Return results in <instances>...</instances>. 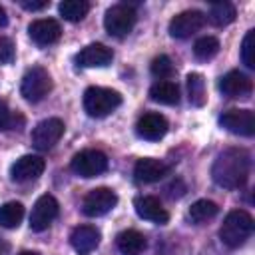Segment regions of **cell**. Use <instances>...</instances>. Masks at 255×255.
Listing matches in <instances>:
<instances>
[{
  "mask_svg": "<svg viewBox=\"0 0 255 255\" xmlns=\"http://www.w3.org/2000/svg\"><path fill=\"white\" fill-rule=\"evenodd\" d=\"M205 24V14L199 10H183L179 14H175L169 20V36L171 38H189L191 34H195L197 30H201Z\"/></svg>",
  "mask_w": 255,
  "mask_h": 255,
  "instance_id": "ba28073f",
  "label": "cell"
},
{
  "mask_svg": "<svg viewBox=\"0 0 255 255\" xmlns=\"http://www.w3.org/2000/svg\"><path fill=\"white\" fill-rule=\"evenodd\" d=\"M167 171H169V167L161 159H153V157L137 159V163L133 167V175L139 183H155L161 177H165Z\"/></svg>",
  "mask_w": 255,
  "mask_h": 255,
  "instance_id": "ac0fdd59",
  "label": "cell"
},
{
  "mask_svg": "<svg viewBox=\"0 0 255 255\" xmlns=\"http://www.w3.org/2000/svg\"><path fill=\"white\" fill-rule=\"evenodd\" d=\"M90 10V4L86 0H64L58 4V12L68 22H80L86 18Z\"/></svg>",
  "mask_w": 255,
  "mask_h": 255,
  "instance_id": "603a6c76",
  "label": "cell"
},
{
  "mask_svg": "<svg viewBox=\"0 0 255 255\" xmlns=\"http://www.w3.org/2000/svg\"><path fill=\"white\" fill-rule=\"evenodd\" d=\"M241 60L247 68H255V30H249L241 44Z\"/></svg>",
  "mask_w": 255,
  "mask_h": 255,
  "instance_id": "83f0119b",
  "label": "cell"
},
{
  "mask_svg": "<svg viewBox=\"0 0 255 255\" xmlns=\"http://www.w3.org/2000/svg\"><path fill=\"white\" fill-rule=\"evenodd\" d=\"M133 207H135V213L141 217V219H147V221H153L157 225H163L169 221V213L165 211V207L161 205V201L153 195H139L133 199Z\"/></svg>",
  "mask_w": 255,
  "mask_h": 255,
  "instance_id": "5bb4252c",
  "label": "cell"
},
{
  "mask_svg": "<svg viewBox=\"0 0 255 255\" xmlns=\"http://www.w3.org/2000/svg\"><path fill=\"white\" fill-rule=\"evenodd\" d=\"M118 203V195L116 191H112L110 187H96L92 189L82 203V211L88 217H102L108 211H112Z\"/></svg>",
  "mask_w": 255,
  "mask_h": 255,
  "instance_id": "52a82bcc",
  "label": "cell"
},
{
  "mask_svg": "<svg viewBox=\"0 0 255 255\" xmlns=\"http://www.w3.org/2000/svg\"><path fill=\"white\" fill-rule=\"evenodd\" d=\"M20 255H40V253H36V251H22Z\"/></svg>",
  "mask_w": 255,
  "mask_h": 255,
  "instance_id": "836d02e7",
  "label": "cell"
},
{
  "mask_svg": "<svg viewBox=\"0 0 255 255\" xmlns=\"http://www.w3.org/2000/svg\"><path fill=\"white\" fill-rule=\"evenodd\" d=\"M14 58V44L10 38H0V64H8Z\"/></svg>",
  "mask_w": 255,
  "mask_h": 255,
  "instance_id": "f546056e",
  "label": "cell"
},
{
  "mask_svg": "<svg viewBox=\"0 0 255 255\" xmlns=\"http://www.w3.org/2000/svg\"><path fill=\"white\" fill-rule=\"evenodd\" d=\"M149 70H151V74H153L155 78H159V80H167V78L173 74V64H171L169 56L161 54V56L153 58V62H151V66H149Z\"/></svg>",
  "mask_w": 255,
  "mask_h": 255,
  "instance_id": "f1b7e54d",
  "label": "cell"
},
{
  "mask_svg": "<svg viewBox=\"0 0 255 255\" xmlns=\"http://www.w3.org/2000/svg\"><path fill=\"white\" fill-rule=\"evenodd\" d=\"M20 6L22 8H26V10H32V12H38V10H44V8H48V0H40V2H30V0H22L20 2Z\"/></svg>",
  "mask_w": 255,
  "mask_h": 255,
  "instance_id": "1f68e13d",
  "label": "cell"
},
{
  "mask_svg": "<svg viewBox=\"0 0 255 255\" xmlns=\"http://www.w3.org/2000/svg\"><path fill=\"white\" fill-rule=\"evenodd\" d=\"M219 90L227 98H247L253 90V84H251L249 76H245L243 72L231 70L219 80Z\"/></svg>",
  "mask_w": 255,
  "mask_h": 255,
  "instance_id": "e0dca14e",
  "label": "cell"
},
{
  "mask_svg": "<svg viewBox=\"0 0 255 255\" xmlns=\"http://www.w3.org/2000/svg\"><path fill=\"white\" fill-rule=\"evenodd\" d=\"M135 20H137V14L129 4H114L112 8H108L104 16V26L110 36L124 38L133 30Z\"/></svg>",
  "mask_w": 255,
  "mask_h": 255,
  "instance_id": "5b68a950",
  "label": "cell"
},
{
  "mask_svg": "<svg viewBox=\"0 0 255 255\" xmlns=\"http://www.w3.org/2000/svg\"><path fill=\"white\" fill-rule=\"evenodd\" d=\"M122 104L120 92L102 86H90L84 92V110L90 118H104Z\"/></svg>",
  "mask_w": 255,
  "mask_h": 255,
  "instance_id": "3957f363",
  "label": "cell"
},
{
  "mask_svg": "<svg viewBox=\"0 0 255 255\" xmlns=\"http://www.w3.org/2000/svg\"><path fill=\"white\" fill-rule=\"evenodd\" d=\"M50 90H52V78L48 70H44L42 66H32L30 70H26L20 84V94L24 96V100L36 104L44 100Z\"/></svg>",
  "mask_w": 255,
  "mask_h": 255,
  "instance_id": "277c9868",
  "label": "cell"
},
{
  "mask_svg": "<svg viewBox=\"0 0 255 255\" xmlns=\"http://www.w3.org/2000/svg\"><path fill=\"white\" fill-rule=\"evenodd\" d=\"M114 52L112 48H108L106 44H88L86 48H82L76 54V62L82 68H104L112 62Z\"/></svg>",
  "mask_w": 255,
  "mask_h": 255,
  "instance_id": "2e32d148",
  "label": "cell"
},
{
  "mask_svg": "<svg viewBox=\"0 0 255 255\" xmlns=\"http://www.w3.org/2000/svg\"><path fill=\"white\" fill-rule=\"evenodd\" d=\"M219 213V207L215 201L211 199H197L191 207H189V219L193 223H205L209 219H213Z\"/></svg>",
  "mask_w": 255,
  "mask_h": 255,
  "instance_id": "d4e9b609",
  "label": "cell"
},
{
  "mask_svg": "<svg viewBox=\"0 0 255 255\" xmlns=\"http://www.w3.org/2000/svg\"><path fill=\"white\" fill-rule=\"evenodd\" d=\"M221 128H225L227 131L235 133V135H245L251 137L255 133V116L251 110H227L221 114L219 118Z\"/></svg>",
  "mask_w": 255,
  "mask_h": 255,
  "instance_id": "9c48e42d",
  "label": "cell"
},
{
  "mask_svg": "<svg viewBox=\"0 0 255 255\" xmlns=\"http://www.w3.org/2000/svg\"><path fill=\"white\" fill-rule=\"evenodd\" d=\"M62 135H64V122L58 118H48V120H42L40 124H36L30 139H32L34 147L50 149L60 141Z\"/></svg>",
  "mask_w": 255,
  "mask_h": 255,
  "instance_id": "30bf717a",
  "label": "cell"
},
{
  "mask_svg": "<svg viewBox=\"0 0 255 255\" xmlns=\"http://www.w3.org/2000/svg\"><path fill=\"white\" fill-rule=\"evenodd\" d=\"M12 126V116L8 112V108L0 102V129H8Z\"/></svg>",
  "mask_w": 255,
  "mask_h": 255,
  "instance_id": "4dcf8cb0",
  "label": "cell"
},
{
  "mask_svg": "<svg viewBox=\"0 0 255 255\" xmlns=\"http://www.w3.org/2000/svg\"><path fill=\"white\" fill-rule=\"evenodd\" d=\"M116 245L122 255H139L145 249V237L135 229H126L116 237Z\"/></svg>",
  "mask_w": 255,
  "mask_h": 255,
  "instance_id": "ffe728a7",
  "label": "cell"
},
{
  "mask_svg": "<svg viewBox=\"0 0 255 255\" xmlns=\"http://www.w3.org/2000/svg\"><path fill=\"white\" fill-rule=\"evenodd\" d=\"M251 233H253V217L243 209L229 211L223 219L221 229H219L221 241L231 249L241 247L249 239Z\"/></svg>",
  "mask_w": 255,
  "mask_h": 255,
  "instance_id": "7a4b0ae2",
  "label": "cell"
},
{
  "mask_svg": "<svg viewBox=\"0 0 255 255\" xmlns=\"http://www.w3.org/2000/svg\"><path fill=\"white\" fill-rule=\"evenodd\" d=\"M167 120L157 114V112H145L143 116H139L137 124H135V131L139 137L147 139V141H157L167 133Z\"/></svg>",
  "mask_w": 255,
  "mask_h": 255,
  "instance_id": "4fadbf2b",
  "label": "cell"
},
{
  "mask_svg": "<svg viewBox=\"0 0 255 255\" xmlns=\"http://www.w3.org/2000/svg\"><path fill=\"white\" fill-rule=\"evenodd\" d=\"M187 96H189V102L193 106H197V108H201L207 102L205 80H203L201 74H197V72L187 74Z\"/></svg>",
  "mask_w": 255,
  "mask_h": 255,
  "instance_id": "cb8c5ba5",
  "label": "cell"
},
{
  "mask_svg": "<svg viewBox=\"0 0 255 255\" xmlns=\"http://www.w3.org/2000/svg\"><path fill=\"white\" fill-rule=\"evenodd\" d=\"M149 98L157 104H165V106H175L179 102V88L175 82L169 80H159L149 88Z\"/></svg>",
  "mask_w": 255,
  "mask_h": 255,
  "instance_id": "44dd1931",
  "label": "cell"
},
{
  "mask_svg": "<svg viewBox=\"0 0 255 255\" xmlns=\"http://www.w3.org/2000/svg\"><path fill=\"white\" fill-rule=\"evenodd\" d=\"M58 201L56 197L52 195H40L32 207V213H30V229L32 231H46L50 227V223L58 217Z\"/></svg>",
  "mask_w": 255,
  "mask_h": 255,
  "instance_id": "8fae6325",
  "label": "cell"
},
{
  "mask_svg": "<svg viewBox=\"0 0 255 255\" xmlns=\"http://www.w3.org/2000/svg\"><path fill=\"white\" fill-rule=\"evenodd\" d=\"M219 52V40L213 36H203L193 44V54L197 60H211Z\"/></svg>",
  "mask_w": 255,
  "mask_h": 255,
  "instance_id": "4316f807",
  "label": "cell"
},
{
  "mask_svg": "<svg viewBox=\"0 0 255 255\" xmlns=\"http://www.w3.org/2000/svg\"><path fill=\"white\" fill-rule=\"evenodd\" d=\"M24 219V205L20 201H8L0 205V225L6 229H16Z\"/></svg>",
  "mask_w": 255,
  "mask_h": 255,
  "instance_id": "7402d4cb",
  "label": "cell"
},
{
  "mask_svg": "<svg viewBox=\"0 0 255 255\" xmlns=\"http://www.w3.org/2000/svg\"><path fill=\"white\" fill-rule=\"evenodd\" d=\"M6 22H8V16H6V10L0 6V28L2 26H6Z\"/></svg>",
  "mask_w": 255,
  "mask_h": 255,
  "instance_id": "d6a6232c",
  "label": "cell"
},
{
  "mask_svg": "<svg viewBox=\"0 0 255 255\" xmlns=\"http://www.w3.org/2000/svg\"><path fill=\"white\" fill-rule=\"evenodd\" d=\"M251 169V157L241 147L223 149L211 167V177L219 187L225 189H239L245 185Z\"/></svg>",
  "mask_w": 255,
  "mask_h": 255,
  "instance_id": "6da1fadb",
  "label": "cell"
},
{
  "mask_svg": "<svg viewBox=\"0 0 255 255\" xmlns=\"http://www.w3.org/2000/svg\"><path fill=\"white\" fill-rule=\"evenodd\" d=\"M237 12L231 2H215L209 8V22L213 26H227L235 20Z\"/></svg>",
  "mask_w": 255,
  "mask_h": 255,
  "instance_id": "484cf974",
  "label": "cell"
},
{
  "mask_svg": "<svg viewBox=\"0 0 255 255\" xmlns=\"http://www.w3.org/2000/svg\"><path fill=\"white\" fill-rule=\"evenodd\" d=\"M44 167H46V161L40 155H22L12 163L10 177H12V181H18V183L34 181L42 175Z\"/></svg>",
  "mask_w": 255,
  "mask_h": 255,
  "instance_id": "7c38bea8",
  "label": "cell"
},
{
  "mask_svg": "<svg viewBox=\"0 0 255 255\" xmlns=\"http://www.w3.org/2000/svg\"><path fill=\"white\" fill-rule=\"evenodd\" d=\"M28 34L38 46H50V44H56L60 40L62 28L52 18H40L28 26Z\"/></svg>",
  "mask_w": 255,
  "mask_h": 255,
  "instance_id": "9a60e30c",
  "label": "cell"
},
{
  "mask_svg": "<svg viewBox=\"0 0 255 255\" xmlns=\"http://www.w3.org/2000/svg\"><path fill=\"white\" fill-rule=\"evenodd\" d=\"M70 167L80 177H96L108 169V157L100 149H82L72 157Z\"/></svg>",
  "mask_w": 255,
  "mask_h": 255,
  "instance_id": "8992f818",
  "label": "cell"
},
{
  "mask_svg": "<svg viewBox=\"0 0 255 255\" xmlns=\"http://www.w3.org/2000/svg\"><path fill=\"white\" fill-rule=\"evenodd\" d=\"M70 243L76 253L88 255L100 245V231L94 225H78L70 235Z\"/></svg>",
  "mask_w": 255,
  "mask_h": 255,
  "instance_id": "d6986e66",
  "label": "cell"
}]
</instances>
